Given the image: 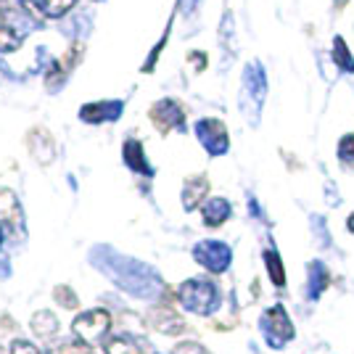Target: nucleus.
I'll list each match as a JSON object with an SVG mask.
<instances>
[{"instance_id":"2eb2a0df","label":"nucleus","mask_w":354,"mask_h":354,"mask_svg":"<svg viewBox=\"0 0 354 354\" xmlns=\"http://www.w3.org/2000/svg\"><path fill=\"white\" fill-rule=\"evenodd\" d=\"M32 330L37 333V336H43V339H48V336H56V330H59V320H56V315L50 310H40L32 315Z\"/></svg>"},{"instance_id":"f3484780","label":"nucleus","mask_w":354,"mask_h":354,"mask_svg":"<svg viewBox=\"0 0 354 354\" xmlns=\"http://www.w3.org/2000/svg\"><path fill=\"white\" fill-rule=\"evenodd\" d=\"M106 354H143L138 349V344L133 339H127V336H114V339L106 341Z\"/></svg>"},{"instance_id":"9d476101","label":"nucleus","mask_w":354,"mask_h":354,"mask_svg":"<svg viewBox=\"0 0 354 354\" xmlns=\"http://www.w3.org/2000/svg\"><path fill=\"white\" fill-rule=\"evenodd\" d=\"M122 101H95L80 109V119L90 124H104V122H117L122 117Z\"/></svg>"},{"instance_id":"5701e85b","label":"nucleus","mask_w":354,"mask_h":354,"mask_svg":"<svg viewBox=\"0 0 354 354\" xmlns=\"http://www.w3.org/2000/svg\"><path fill=\"white\" fill-rule=\"evenodd\" d=\"M48 354H90V349L85 346V344H72V341H66V344H61V346H56V349H50Z\"/></svg>"},{"instance_id":"f257e3e1","label":"nucleus","mask_w":354,"mask_h":354,"mask_svg":"<svg viewBox=\"0 0 354 354\" xmlns=\"http://www.w3.org/2000/svg\"><path fill=\"white\" fill-rule=\"evenodd\" d=\"M93 259L127 294L140 296V299L159 294V278H153V272L146 265H140L135 259H127V257H119L111 249H98L93 254Z\"/></svg>"},{"instance_id":"a878e982","label":"nucleus","mask_w":354,"mask_h":354,"mask_svg":"<svg viewBox=\"0 0 354 354\" xmlns=\"http://www.w3.org/2000/svg\"><path fill=\"white\" fill-rule=\"evenodd\" d=\"M346 227H349V230H352V233H354V212H352V214H349V220H346Z\"/></svg>"},{"instance_id":"bb28decb","label":"nucleus","mask_w":354,"mask_h":354,"mask_svg":"<svg viewBox=\"0 0 354 354\" xmlns=\"http://www.w3.org/2000/svg\"><path fill=\"white\" fill-rule=\"evenodd\" d=\"M333 3H336V8H339V11H341V8H344V6L349 3V0H333Z\"/></svg>"},{"instance_id":"39448f33","label":"nucleus","mask_w":354,"mask_h":354,"mask_svg":"<svg viewBox=\"0 0 354 354\" xmlns=\"http://www.w3.org/2000/svg\"><path fill=\"white\" fill-rule=\"evenodd\" d=\"M193 257H196L198 265L207 267L209 272H225L230 265V249L220 241H201L193 249Z\"/></svg>"},{"instance_id":"aec40b11","label":"nucleus","mask_w":354,"mask_h":354,"mask_svg":"<svg viewBox=\"0 0 354 354\" xmlns=\"http://www.w3.org/2000/svg\"><path fill=\"white\" fill-rule=\"evenodd\" d=\"M333 59H336V64H339L341 69H346V72H354V61H352V56L346 53V43L341 40V37H336V43H333Z\"/></svg>"},{"instance_id":"9b49d317","label":"nucleus","mask_w":354,"mask_h":354,"mask_svg":"<svg viewBox=\"0 0 354 354\" xmlns=\"http://www.w3.org/2000/svg\"><path fill=\"white\" fill-rule=\"evenodd\" d=\"M122 156H124V164L133 169L135 175H153L151 164L146 162V153H143V143L138 138H127L124 140V148H122Z\"/></svg>"},{"instance_id":"dca6fc26","label":"nucleus","mask_w":354,"mask_h":354,"mask_svg":"<svg viewBox=\"0 0 354 354\" xmlns=\"http://www.w3.org/2000/svg\"><path fill=\"white\" fill-rule=\"evenodd\" d=\"M153 325H156L162 333H185V323H183L172 310H167V307L153 312Z\"/></svg>"},{"instance_id":"423d86ee","label":"nucleus","mask_w":354,"mask_h":354,"mask_svg":"<svg viewBox=\"0 0 354 354\" xmlns=\"http://www.w3.org/2000/svg\"><path fill=\"white\" fill-rule=\"evenodd\" d=\"M196 135H198L201 146L207 148L212 156H220V153L227 151V130H225V124L220 119H201L196 124Z\"/></svg>"},{"instance_id":"b1692460","label":"nucleus","mask_w":354,"mask_h":354,"mask_svg":"<svg viewBox=\"0 0 354 354\" xmlns=\"http://www.w3.org/2000/svg\"><path fill=\"white\" fill-rule=\"evenodd\" d=\"M175 354H209V352L201 344H196V341H183V344L175 346Z\"/></svg>"},{"instance_id":"20e7f679","label":"nucleus","mask_w":354,"mask_h":354,"mask_svg":"<svg viewBox=\"0 0 354 354\" xmlns=\"http://www.w3.org/2000/svg\"><path fill=\"white\" fill-rule=\"evenodd\" d=\"M148 117L153 122V127L159 130L162 135L172 133V130H180L185 124V109L183 104H177L175 98H162L156 104L151 106Z\"/></svg>"},{"instance_id":"4468645a","label":"nucleus","mask_w":354,"mask_h":354,"mask_svg":"<svg viewBox=\"0 0 354 354\" xmlns=\"http://www.w3.org/2000/svg\"><path fill=\"white\" fill-rule=\"evenodd\" d=\"M201 217L209 227H220L222 222L230 217V204L225 198H209L207 204L201 207Z\"/></svg>"},{"instance_id":"6e6552de","label":"nucleus","mask_w":354,"mask_h":354,"mask_svg":"<svg viewBox=\"0 0 354 354\" xmlns=\"http://www.w3.org/2000/svg\"><path fill=\"white\" fill-rule=\"evenodd\" d=\"M265 333H267V341L272 344V346H281L286 344L288 339H294V325L288 320V315L283 307H272V310H267L265 315Z\"/></svg>"},{"instance_id":"f03ea898","label":"nucleus","mask_w":354,"mask_h":354,"mask_svg":"<svg viewBox=\"0 0 354 354\" xmlns=\"http://www.w3.org/2000/svg\"><path fill=\"white\" fill-rule=\"evenodd\" d=\"M177 301L183 304V310L196 312V315H209L220 304V291L212 281L191 278L177 288Z\"/></svg>"},{"instance_id":"6ab92c4d","label":"nucleus","mask_w":354,"mask_h":354,"mask_svg":"<svg viewBox=\"0 0 354 354\" xmlns=\"http://www.w3.org/2000/svg\"><path fill=\"white\" fill-rule=\"evenodd\" d=\"M21 45V35L11 27H0V53H11Z\"/></svg>"},{"instance_id":"4be33fe9","label":"nucleus","mask_w":354,"mask_h":354,"mask_svg":"<svg viewBox=\"0 0 354 354\" xmlns=\"http://www.w3.org/2000/svg\"><path fill=\"white\" fill-rule=\"evenodd\" d=\"M339 159L344 164L354 162V133L352 135H344L339 140Z\"/></svg>"},{"instance_id":"f8f14e48","label":"nucleus","mask_w":354,"mask_h":354,"mask_svg":"<svg viewBox=\"0 0 354 354\" xmlns=\"http://www.w3.org/2000/svg\"><path fill=\"white\" fill-rule=\"evenodd\" d=\"M209 193V180L207 175H193L185 180V185H183V207L193 212V209L198 207L204 198H207Z\"/></svg>"},{"instance_id":"412c9836","label":"nucleus","mask_w":354,"mask_h":354,"mask_svg":"<svg viewBox=\"0 0 354 354\" xmlns=\"http://www.w3.org/2000/svg\"><path fill=\"white\" fill-rule=\"evenodd\" d=\"M53 296H56V301H59L64 310H77V296L72 294V288H66V286H59L56 291H53Z\"/></svg>"},{"instance_id":"1a4fd4ad","label":"nucleus","mask_w":354,"mask_h":354,"mask_svg":"<svg viewBox=\"0 0 354 354\" xmlns=\"http://www.w3.org/2000/svg\"><path fill=\"white\" fill-rule=\"evenodd\" d=\"M27 148H30V153L35 156L37 164H50L53 153H56V140L45 127H32L30 135H27Z\"/></svg>"},{"instance_id":"393cba45","label":"nucleus","mask_w":354,"mask_h":354,"mask_svg":"<svg viewBox=\"0 0 354 354\" xmlns=\"http://www.w3.org/2000/svg\"><path fill=\"white\" fill-rule=\"evenodd\" d=\"M11 354H40L30 341H14L11 344Z\"/></svg>"},{"instance_id":"ddd939ff","label":"nucleus","mask_w":354,"mask_h":354,"mask_svg":"<svg viewBox=\"0 0 354 354\" xmlns=\"http://www.w3.org/2000/svg\"><path fill=\"white\" fill-rule=\"evenodd\" d=\"M24 6L45 19H61L77 6V0H24Z\"/></svg>"},{"instance_id":"cd10ccee","label":"nucleus","mask_w":354,"mask_h":354,"mask_svg":"<svg viewBox=\"0 0 354 354\" xmlns=\"http://www.w3.org/2000/svg\"><path fill=\"white\" fill-rule=\"evenodd\" d=\"M3 238H6V230H3V225H0V246H3Z\"/></svg>"},{"instance_id":"7ed1b4c3","label":"nucleus","mask_w":354,"mask_h":354,"mask_svg":"<svg viewBox=\"0 0 354 354\" xmlns=\"http://www.w3.org/2000/svg\"><path fill=\"white\" fill-rule=\"evenodd\" d=\"M109 328H111V315L106 310L80 312L72 323V330L77 333V339L85 341V344H98V341H104V336L109 333Z\"/></svg>"},{"instance_id":"0eeeda50","label":"nucleus","mask_w":354,"mask_h":354,"mask_svg":"<svg viewBox=\"0 0 354 354\" xmlns=\"http://www.w3.org/2000/svg\"><path fill=\"white\" fill-rule=\"evenodd\" d=\"M0 225H3V230H8V233H21V230H24V212H21V204H19L16 193L8 191V188H0Z\"/></svg>"},{"instance_id":"a211bd4d","label":"nucleus","mask_w":354,"mask_h":354,"mask_svg":"<svg viewBox=\"0 0 354 354\" xmlns=\"http://www.w3.org/2000/svg\"><path fill=\"white\" fill-rule=\"evenodd\" d=\"M265 262H267V272H270V281L275 286H283L286 283V272H283V262L278 257V251H265Z\"/></svg>"}]
</instances>
